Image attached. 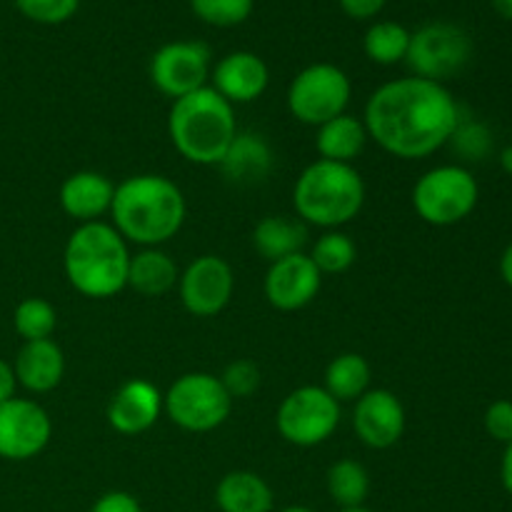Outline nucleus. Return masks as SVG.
I'll return each instance as SVG.
<instances>
[{
	"label": "nucleus",
	"mask_w": 512,
	"mask_h": 512,
	"mask_svg": "<svg viewBox=\"0 0 512 512\" xmlns=\"http://www.w3.org/2000/svg\"><path fill=\"white\" fill-rule=\"evenodd\" d=\"M458 100L443 83L395 78L368 98L363 123L380 150L400 160H423L450 143L460 125Z\"/></svg>",
	"instance_id": "1"
},
{
	"label": "nucleus",
	"mask_w": 512,
	"mask_h": 512,
	"mask_svg": "<svg viewBox=\"0 0 512 512\" xmlns=\"http://www.w3.org/2000/svg\"><path fill=\"white\" fill-rule=\"evenodd\" d=\"M185 215L188 205L183 190L165 175L140 173L115 185L110 225L128 245L160 248L180 233Z\"/></svg>",
	"instance_id": "2"
},
{
	"label": "nucleus",
	"mask_w": 512,
	"mask_h": 512,
	"mask_svg": "<svg viewBox=\"0 0 512 512\" xmlns=\"http://www.w3.org/2000/svg\"><path fill=\"white\" fill-rule=\"evenodd\" d=\"M130 255L128 243L110 223L78 225L65 243V278L83 298H115L128 288Z\"/></svg>",
	"instance_id": "3"
},
{
	"label": "nucleus",
	"mask_w": 512,
	"mask_h": 512,
	"mask_svg": "<svg viewBox=\"0 0 512 512\" xmlns=\"http://www.w3.org/2000/svg\"><path fill=\"white\" fill-rule=\"evenodd\" d=\"M173 148L188 163L218 165L238 135L235 108L210 85L173 100L168 113Z\"/></svg>",
	"instance_id": "4"
},
{
	"label": "nucleus",
	"mask_w": 512,
	"mask_h": 512,
	"mask_svg": "<svg viewBox=\"0 0 512 512\" xmlns=\"http://www.w3.org/2000/svg\"><path fill=\"white\" fill-rule=\"evenodd\" d=\"M365 205L363 175L348 163L313 160L293 185L295 215L305 225L338 230L360 215Z\"/></svg>",
	"instance_id": "5"
},
{
	"label": "nucleus",
	"mask_w": 512,
	"mask_h": 512,
	"mask_svg": "<svg viewBox=\"0 0 512 512\" xmlns=\"http://www.w3.org/2000/svg\"><path fill=\"white\" fill-rule=\"evenodd\" d=\"M480 198L475 175L463 165L430 168L413 185V208L420 220L435 228H450L468 218Z\"/></svg>",
	"instance_id": "6"
},
{
	"label": "nucleus",
	"mask_w": 512,
	"mask_h": 512,
	"mask_svg": "<svg viewBox=\"0 0 512 512\" xmlns=\"http://www.w3.org/2000/svg\"><path fill=\"white\" fill-rule=\"evenodd\" d=\"M233 398L213 373H185L163 395V413L185 433H210L230 418Z\"/></svg>",
	"instance_id": "7"
},
{
	"label": "nucleus",
	"mask_w": 512,
	"mask_h": 512,
	"mask_svg": "<svg viewBox=\"0 0 512 512\" xmlns=\"http://www.w3.org/2000/svg\"><path fill=\"white\" fill-rule=\"evenodd\" d=\"M353 83L335 63H313L300 70L288 85V110L298 123L320 128L348 110Z\"/></svg>",
	"instance_id": "8"
},
{
	"label": "nucleus",
	"mask_w": 512,
	"mask_h": 512,
	"mask_svg": "<svg viewBox=\"0 0 512 512\" xmlns=\"http://www.w3.org/2000/svg\"><path fill=\"white\" fill-rule=\"evenodd\" d=\"M340 425V403L320 385H303L288 393L275 415V428L295 448H315L333 438Z\"/></svg>",
	"instance_id": "9"
},
{
	"label": "nucleus",
	"mask_w": 512,
	"mask_h": 512,
	"mask_svg": "<svg viewBox=\"0 0 512 512\" xmlns=\"http://www.w3.org/2000/svg\"><path fill=\"white\" fill-rule=\"evenodd\" d=\"M473 58V40L455 23H428L410 33V48L405 55L415 78L445 83L455 78Z\"/></svg>",
	"instance_id": "10"
},
{
	"label": "nucleus",
	"mask_w": 512,
	"mask_h": 512,
	"mask_svg": "<svg viewBox=\"0 0 512 512\" xmlns=\"http://www.w3.org/2000/svg\"><path fill=\"white\" fill-rule=\"evenodd\" d=\"M210 70L213 65H210L208 45L198 40H173L155 50L148 73L158 93L178 100L205 88Z\"/></svg>",
	"instance_id": "11"
},
{
	"label": "nucleus",
	"mask_w": 512,
	"mask_h": 512,
	"mask_svg": "<svg viewBox=\"0 0 512 512\" xmlns=\"http://www.w3.org/2000/svg\"><path fill=\"white\" fill-rule=\"evenodd\" d=\"M53 423L43 405L28 398L0 403V458L10 463L33 460L48 448Z\"/></svg>",
	"instance_id": "12"
},
{
	"label": "nucleus",
	"mask_w": 512,
	"mask_h": 512,
	"mask_svg": "<svg viewBox=\"0 0 512 512\" xmlns=\"http://www.w3.org/2000/svg\"><path fill=\"white\" fill-rule=\"evenodd\" d=\"M235 290V273L220 255H200L180 273L178 293L183 308L195 318H215L228 308Z\"/></svg>",
	"instance_id": "13"
},
{
	"label": "nucleus",
	"mask_w": 512,
	"mask_h": 512,
	"mask_svg": "<svg viewBox=\"0 0 512 512\" xmlns=\"http://www.w3.org/2000/svg\"><path fill=\"white\" fill-rule=\"evenodd\" d=\"M353 430L370 450H388L400 443L405 433V408L395 393L370 388L355 400Z\"/></svg>",
	"instance_id": "14"
},
{
	"label": "nucleus",
	"mask_w": 512,
	"mask_h": 512,
	"mask_svg": "<svg viewBox=\"0 0 512 512\" xmlns=\"http://www.w3.org/2000/svg\"><path fill=\"white\" fill-rule=\"evenodd\" d=\"M320 285H323V275L313 265L310 255L295 253L270 263L263 290L275 310L295 313V310H303L305 305L318 298Z\"/></svg>",
	"instance_id": "15"
},
{
	"label": "nucleus",
	"mask_w": 512,
	"mask_h": 512,
	"mask_svg": "<svg viewBox=\"0 0 512 512\" xmlns=\"http://www.w3.org/2000/svg\"><path fill=\"white\" fill-rule=\"evenodd\" d=\"M210 88L223 95L230 105H245L258 100L268 90L270 70L260 55L250 50H235L220 58L210 70Z\"/></svg>",
	"instance_id": "16"
},
{
	"label": "nucleus",
	"mask_w": 512,
	"mask_h": 512,
	"mask_svg": "<svg viewBox=\"0 0 512 512\" xmlns=\"http://www.w3.org/2000/svg\"><path fill=\"white\" fill-rule=\"evenodd\" d=\"M163 413V393L145 378L120 385L108 403V423L120 435H140L153 428Z\"/></svg>",
	"instance_id": "17"
},
{
	"label": "nucleus",
	"mask_w": 512,
	"mask_h": 512,
	"mask_svg": "<svg viewBox=\"0 0 512 512\" xmlns=\"http://www.w3.org/2000/svg\"><path fill=\"white\" fill-rule=\"evenodd\" d=\"M113 195V180L105 178L103 173H95V170H78L63 180L58 200L65 215L85 225L95 223L105 213H110Z\"/></svg>",
	"instance_id": "18"
},
{
	"label": "nucleus",
	"mask_w": 512,
	"mask_h": 512,
	"mask_svg": "<svg viewBox=\"0 0 512 512\" xmlns=\"http://www.w3.org/2000/svg\"><path fill=\"white\" fill-rule=\"evenodd\" d=\"M15 380L28 393L43 395L58 388L65 375V355L53 340H33L23 343L15 355Z\"/></svg>",
	"instance_id": "19"
},
{
	"label": "nucleus",
	"mask_w": 512,
	"mask_h": 512,
	"mask_svg": "<svg viewBox=\"0 0 512 512\" xmlns=\"http://www.w3.org/2000/svg\"><path fill=\"white\" fill-rule=\"evenodd\" d=\"M223 178L235 185H258L273 170V150L258 133H238L218 163Z\"/></svg>",
	"instance_id": "20"
},
{
	"label": "nucleus",
	"mask_w": 512,
	"mask_h": 512,
	"mask_svg": "<svg viewBox=\"0 0 512 512\" xmlns=\"http://www.w3.org/2000/svg\"><path fill=\"white\" fill-rule=\"evenodd\" d=\"M215 505L220 512H273L275 495L253 470H233L215 485Z\"/></svg>",
	"instance_id": "21"
},
{
	"label": "nucleus",
	"mask_w": 512,
	"mask_h": 512,
	"mask_svg": "<svg viewBox=\"0 0 512 512\" xmlns=\"http://www.w3.org/2000/svg\"><path fill=\"white\" fill-rule=\"evenodd\" d=\"M308 243V225L288 215H265L253 230V248L268 263L303 253Z\"/></svg>",
	"instance_id": "22"
},
{
	"label": "nucleus",
	"mask_w": 512,
	"mask_h": 512,
	"mask_svg": "<svg viewBox=\"0 0 512 512\" xmlns=\"http://www.w3.org/2000/svg\"><path fill=\"white\" fill-rule=\"evenodd\" d=\"M180 270L175 260L160 248H140L130 255L128 288L145 298H160L178 285Z\"/></svg>",
	"instance_id": "23"
},
{
	"label": "nucleus",
	"mask_w": 512,
	"mask_h": 512,
	"mask_svg": "<svg viewBox=\"0 0 512 512\" xmlns=\"http://www.w3.org/2000/svg\"><path fill=\"white\" fill-rule=\"evenodd\" d=\"M368 140L370 138L363 118L343 113L320 125L318 135H315V150H318V155L323 160L353 165V160L360 158Z\"/></svg>",
	"instance_id": "24"
},
{
	"label": "nucleus",
	"mask_w": 512,
	"mask_h": 512,
	"mask_svg": "<svg viewBox=\"0 0 512 512\" xmlns=\"http://www.w3.org/2000/svg\"><path fill=\"white\" fill-rule=\"evenodd\" d=\"M370 378H373V370H370V363L363 355L343 353L330 360L328 368H325L323 388L338 403H355L360 395L370 390Z\"/></svg>",
	"instance_id": "25"
},
{
	"label": "nucleus",
	"mask_w": 512,
	"mask_h": 512,
	"mask_svg": "<svg viewBox=\"0 0 512 512\" xmlns=\"http://www.w3.org/2000/svg\"><path fill=\"white\" fill-rule=\"evenodd\" d=\"M328 495L340 510L343 508H360L365 505L370 495V475L363 463L353 458H343L330 465L328 470Z\"/></svg>",
	"instance_id": "26"
},
{
	"label": "nucleus",
	"mask_w": 512,
	"mask_h": 512,
	"mask_svg": "<svg viewBox=\"0 0 512 512\" xmlns=\"http://www.w3.org/2000/svg\"><path fill=\"white\" fill-rule=\"evenodd\" d=\"M410 48V30L395 20H378L365 30L363 50L373 63L398 65L405 63Z\"/></svg>",
	"instance_id": "27"
},
{
	"label": "nucleus",
	"mask_w": 512,
	"mask_h": 512,
	"mask_svg": "<svg viewBox=\"0 0 512 512\" xmlns=\"http://www.w3.org/2000/svg\"><path fill=\"white\" fill-rule=\"evenodd\" d=\"M310 260L320 275H340L350 270L358 258V248H355L353 238L340 230H325L310 248Z\"/></svg>",
	"instance_id": "28"
},
{
	"label": "nucleus",
	"mask_w": 512,
	"mask_h": 512,
	"mask_svg": "<svg viewBox=\"0 0 512 512\" xmlns=\"http://www.w3.org/2000/svg\"><path fill=\"white\" fill-rule=\"evenodd\" d=\"M55 325H58V313L45 298L20 300L13 313V328L23 343L48 340L55 333Z\"/></svg>",
	"instance_id": "29"
},
{
	"label": "nucleus",
	"mask_w": 512,
	"mask_h": 512,
	"mask_svg": "<svg viewBox=\"0 0 512 512\" xmlns=\"http://www.w3.org/2000/svg\"><path fill=\"white\" fill-rule=\"evenodd\" d=\"M255 8V0H190L195 18L213 28H235L245 23Z\"/></svg>",
	"instance_id": "30"
},
{
	"label": "nucleus",
	"mask_w": 512,
	"mask_h": 512,
	"mask_svg": "<svg viewBox=\"0 0 512 512\" xmlns=\"http://www.w3.org/2000/svg\"><path fill=\"white\" fill-rule=\"evenodd\" d=\"M15 8L38 25H60L78 13L80 0H15Z\"/></svg>",
	"instance_id": "31"
},
{
	"label": "nucleus",
	"mask_w": 512,
	"mask_h": 512,
	"mask_svg": "<svg viewBox=\"0 0 512 512\" xmlns=\"http://www.w3.org/2000/svg\"><path fill=\"white\" fill-rule=\"evenodd\" d=\"M220 383L233 400L250 398L260 388V368L253 360H233L220 375Z\"/></svg>",
	"instance_id": "32"
},
{
	"label": "nucleus",
	"mask_w": 512,
	"mask_h": 512,
	"mask_svg": "<svg viewBox=\"0 0 512 512\" xmlns=\"http://www.w3.org/2000/svg\"><path fill=\"white\" fill-rule=\"evenodd\" d=\"M453 148L458 150L463 158L468 160H480L490 153L493 148V138H490V130L483 123H463L455 128L453 138H450Z\"/></svg>",
	"instance_id": "33"
},
{
	"label": "nucleus",
	"mask_w": 512,
	"mask_h": 512,
	"mask_svg": "<svg viewBox=\"0 0 512 512\" xmlns=\"http://www.w3.org/2000/svg\"><path fill=\"white\" fill-rule=\"evenodd\" d=\"M485 430L498 443H512V403L510 400H498L485 410Z\"/></svg>",
	"instance_id": "34"
},
{
	"label": "nucleus",
	"mask_w": 512,
	"mask_h": 512,
	"mask_svg": "<svg viewBox=\"0 0 512 512\" xmlns=\"http://www.w3.org/2000/svg\"><path fill=\"white\" fill-rule=\"evenodd\" d=\"M90 512H143V508L135 495L125 493V490H110L95 500Z\"/></svg>",
	"instance_id": "35"
},
{
	"label": "nucleus",
	"mask_w": 512,
	"mask_h": 512,
	"mask_svg": "<svg viewBox=\"0 0 512 512\" xmlns=\"http://www.w3.org/2000/svg\"><path fill=\"white\" fill-rule=\"evenodd\" d=\"M343 13L353 20H373L388 0H338Z\"/></svg>",
	"instance_id": "36"
},
{
	"label": "nucleus",
	"mask_w": 512,
	"mask_h": 512,
	"mask_svg": "<svg viewBox=\"0 0 512 512\" xmlns=\"http://www.w3.org/2000/svg\"><path fill=\"white\" fill-rule=\"evenodd\" d=\"M15 390H18V380H15L13 365L0 360V403L15 398Z\"/></svg>",
	"instance_id": "37"
},
{
	"label": "nucleus",
	"mask_w": 512,
	"mask_h": 512,
	"mask_svg": "<svg viewBox=\"0 0 512 512\" xmlns=\"http://www.w3.org/2000/svg\"><path fill=\"white\" fill-rule=\"evenodd\" d=\"M500 478H503V488L512 495V443L505 445L503 465H500Z\"/></svg>",
	"instance_id": "38"
},
{
	"label": "nucleus",
	"mask_w": 512,
	"mask_h": 512,
	"mask_svg": "<svg viewBox=\"0 0 512 512\" xmlns=\"http://www.w3.org/2000/svg\"><path fill=\"white\" fill-rule=\"evenodd\" d=\"M500 275H503L505 283L512 288V243L505 248L503 258H500Z\"/></svg>",
	"instance_id": "39"
},
{
	"label": "nucleus",
	"mask_w": 512,
	"mask_h": 512,
	"mask_svg": "<svg viewBox=\"0 0 512 512\" xmlns=\"http://www.w3.org/2000/svg\"><path fill=\"white\" fill-rule=\"evenodd\" d=\"M493 8L498 10V15L512 20V0H493Z\"/></svg>",
	"instance_id": "40"
},
{
	"label": "nucleus",
	"mask_w": 512,
	"mask_h": 512,
	"mask_svg": "<svg viewBox=\"0 0 512 512\" xmlns=\"http://www.w3.org/2000/svg\"><path fill=\"white\" fill-rule=\"evenodd\" d=\"M500 165H503L505 173L512 175V145H510V148L503 150V155H500Z\"/></svg>",
	"instance_id": "41"
},
{
	"label": "nucleus",
	"mask_w": 512,
	"mask_h": 512,
	"mask_svg": "<svg viewBox=\"0 0 512 512\" xmlns=\"http://www.w3.org/2000/svg\"><path fill=\"white\" fill-rule=\"evenodd\" d=\"M278 512H315V510L305 508V505H290V508H283V510H278Z\"/></svg>",
	"instance_id": "42"
},
{
	"label": "nucleus",
	"mask_w": 512,
	"mask_h": 512,
	"mask_svg": "<svg viewBox=\"0 0 512 512\" xmlns=\"http://www.w3.org/2000/svg\"><path fill=\"white\" fill-rule=\"evenodd\" d=\"M338 512H373V510H368V508H365V505H360V508H343V510H338Z\"/></svg>",
	"instance_id": "43"
}]
</instances>
